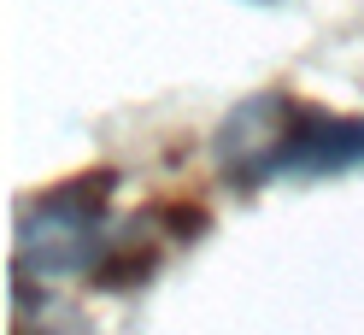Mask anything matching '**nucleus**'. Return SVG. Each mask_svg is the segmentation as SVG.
I'll use <instances>...</instances> for the list:
<instances>
[{
	"mask_svg": "<svg viewBox=\"0 0 364 335\" xmlns=\"http://www.w3.org/2000/svg\"><path fill=\"white\" fill-rule=\"evenodd\" d=\"M112 194L118 171H82L71 183L36 194L18 206V259L12 271L30 282H59V277H88L112 248Z\"/></svg>",
	"mask_w": 364,
	"mask_h": 335,
	"instance_id": "f257e3e1",
	"label": "nucleus"
},
{
	"mask_svg": "<svg viewBox=\"0 0 364 335\" xmlns=\"http://www.w3.org/2000/svg\"><path fill=\"white\" fill-rule=\"evenodd\" d=\"M364 171V118H335L323 106H306L294 95H277L270 142L247 165L241 188L264 183H329V176Z\"/></svg>",
	"mask_w": 364,
	"mask_h": 335,
	"instance_id": "f03ea898",
	"label": "nucleus"
},
{
	"mask_svg": "<svg viewBox=\"0 0 364 335\" xmlns=\"http://www.w3.org/2000/svg\"><path fill=\"white\" fill-rule=\"evenodd\" d=\"M12 335H95V329H88V324H77L71 312H48V306H41V318H36V306H18Z\"/></svg>",
	"mask_w": 364,
	"mask_h": 335,
	"instance_id": "7ed1b4c3",
	"label": "nucleus"
}]
</instances>
